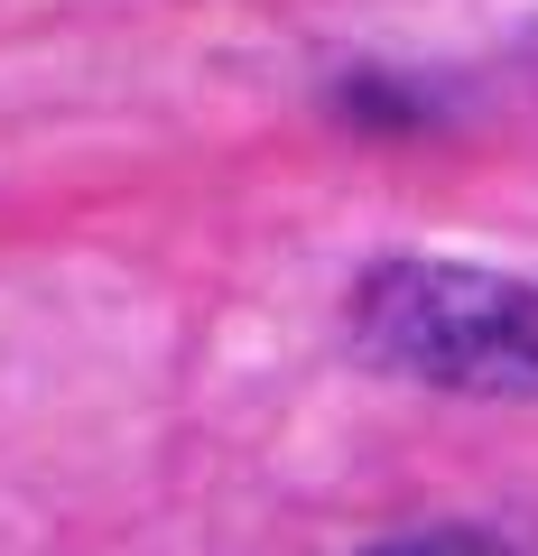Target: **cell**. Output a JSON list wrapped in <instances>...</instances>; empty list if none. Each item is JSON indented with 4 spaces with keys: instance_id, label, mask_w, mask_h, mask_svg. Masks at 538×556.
<instances>
[{
    "instance_id": "cell-1",
    "label": "cell",
    "mask_w": 538,
    "mask_h": 556,
    "mask_svg": "<svg viewBox=\"0 0 538 556\" xmlns=\"http://www.w3.org/2000/svg\"><path fill=\"white\" fill-rule=\"evenodd\" d=\"M353 343L437 390H538V288L455 260H380L353 288Z\"/></svg>"
},
{
    "instance_id": "cell-2",
    "label": "cell",
    "mask_w": 538,
    "mask_h": 556,
    "mask_svg": "<svg viewBox=\"0 0 538 556\" xmlns=\"http://www.w3.org/2000/svg\"><path fill=\"white\" fill-rule=\"evenodd\" d=\"M362 556H511V547L483 538V529H418V538H380V547H362Z\"/></svg>"
}]
</instances>
